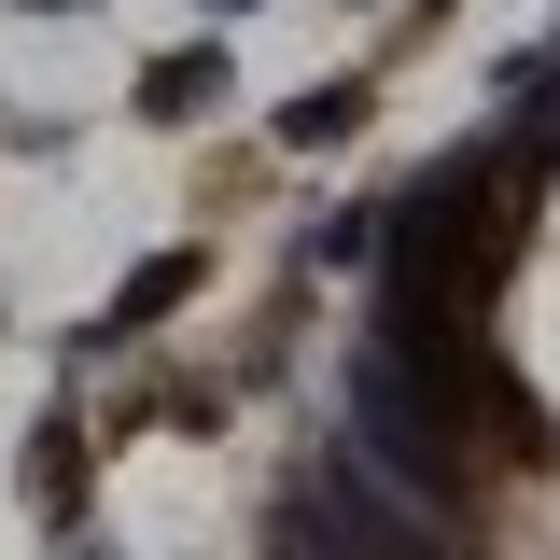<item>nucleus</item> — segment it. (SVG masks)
I'll list each match as a JSON object with an SVG mask.
<instances>
[{"label":"nucleus","instance_id":"obj_1","mask_svg":"<svg viewBox=\"0 0 560 560\" xmlns=\"http://www.w3.org/2000/svg\"><path fill=\"white\" fill-rule=\"evenodd\" d=\"M448 393H420V350L378 323V337L350 350V463H378V477L407 490V504H434L448 490Z\"/></svg>","mask_w":560,"mask_h":560}]
</instances>
